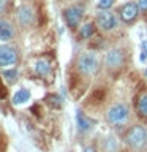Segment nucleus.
<instances>
[{"mask_svg": "<svg viewBox=\"0 0 147 152\" xmlns=\"http://www.w3.org/2000/svg\"><path fill=\"white\" fill-rule=\"evenodd\" d=\"M106 119L111 125H116V127L125 125L128 122V119H130V108H128L125 103L112 104L106 113Z\"/></svg>", "mask_w": 147, "mask_h": 152, "instance_id": "nucleus-1", "label": "nucleus"}, {"mask_svg": "<svg viewBox=\"0 0 147 152\" xmlns=\"http://www.w3.org/2000/svg\"><path fill=\"white\" fill-rule=\"evenodd\" d=\"M127 144L136 151H142L147 146V130L142 125H135L127 132L125 135Z\"/></svg>", "mask_w": 147, "mask_h": 152, "instance_id": "nucleus-2", "label": "nucleus"}, {"mask_svg": "<svg viewBox=\"0 0 147 152\" xmlns=\"http://www.w3.org/2000/svg\"><path fill=\"white\" fill-rule=\"evenodd\" d=\"M100 68V60L93 52H84L79 56L78 59V70L79 73H82L85 76L95 75Z\"/></svg>", "mask_w": 147, "mask_h": 152, "instance_id": "nucleus-3", "label": "nucleus"}, {"mask_svg": "<svg viewBox=\"0 0 147 152\" xmlns=\"http://www.w3.org/2000/svg\"><path fill=\"white\" fill-rule=\"evenodd\" d=\"M95 21H97V26L104 32H111L117 27V18L111 10H100Z\"/></svg>", "mask_w": 147, "mask_h": 152, "instance_id": "nucleus-4", "label": "nucleus"}, {"mask_svg": "<svg viewBox=\"0 0 147 152\" xmlns=\"http://www.w3.org/2000/svg\"><path fill=\"white\" fill-rule=\"evenodd\" d=\"M84 16V7L82 5H73V7H68L63 11V19L66 22V26L70 28H76L82 21Z\"/></svg>", "mask_w": 147, "mask_h": 152, "instance_id": "nucleus-5", "label": "nucleus"}, {"mask_svg": "<svg viewBox=\"0 0 147 152\" xmlns=\"http://www.w3.org/2000/svg\"><path fill=\"white\" fill-rule=\"evenodd\" d=\"M125 62V54L120 48H112L104 56V64L109 70H119Z\"/></svg>", "mask_w": 147, "mask_h": 152, "instance_id": "nucleus-6", "label": "nucleus"}, {"mask_svg": "<svg viewBox=\"0 0 147 152\" xmlns=\"http://www.w3.org/2000/svg\"><path fill=\"white\" fill-rule=\"evenodd\" d=\"M17 62V52L11 46L0 45V68H8Z\"/></svg>", "mask_w": 147, "mask_h": 152, "instance_id": "nucleus-7", "label": "nucleus"}, {"mask_svg": "<svg viewBox=\"0 0 147 152\" xmlns=\"http://www.w3.org/2000/svg\"><path fill=\"white\" fill-rule=\"evenodd\" d=\"M139 11H141V10H139V7H138L136 2H128V3H125V5L120 8L119 16H120V19H122L123 22L130 24V22H133V21L138 18Z\"/></svg>", "mask_w": 147, "mask_h": 152, "instance_id": "nucleus-8", "label": "nucleus"}, {"mask_svg": "<svg viewBox=\"0 0 147 152\" xmlns=\"http://www.w3.org/2000/svg\"><path fill=\"white\" fill-rule=\"evenodd\" d=\"M33 18H35V14H33V10L28 5H24L17 10V21L22 26H30L33 22Z\"/></svg>", "mask_w": 147, "mask_h": 152, "instance_id": "nucleus-9", "label": "nucleus"}, {"mask_svg": "<svg viewBox=\"0 0 147 152\" xmlns=\"http://www.w3.org/2000/svg\"><path fill=\"white\" fill-rule=\"evenodd\" d=\"M14 37V28L11 26V22L0 19V43H7L9 40H13Z\"/></svg>", "mask_w": 147, "mask_h": 152, "instance_id": "nucleus-10", "label": "nucleus"}, {"mask_svg": "<svg viewBox=\"0 0 147 152\" xmlns=\"http://www.w3.org/2000/svg\"><path fill=\"white\" fill-rule=\"evenodd\" d=\"M32 97V94H30V90H28L27 87H21V89H17L16 92H14L13 95V104L14 106H19V104H24V103H27L28 100H30Z\"/></svg>", "mask_w": 147, "mask_h": 152, "instance_id": "nucleus-11", "label": "nucleus"}, {"mask_svg": "<svg viewBox=\"0 0 147 152\" xmlns=\"http://www.w3.org/2000/svg\"><path fill=\"white\" fill-rule=\"evenodd\" d=\"M76 124H78L79 132H89L90 128H92V125H93V122L90 121L89 117H85V114L82 111L76 113Z\"/></svg>", "mask_w": 147, "mask_h": 152, "instance_id": "nucleus-12", "label": "nucleus"}, {"mask_svg": "<svg viewBox=\"0 0 147 152\" xmlns=\"http://www.w3.org/2000/svg\"><path fill=\"white\" fill-rule=\"evenodd\" d=\"M35 71H36V75H40V76H47L51 73V64L44 59H38L35 62Z\"/></svg>", "mask_w": 147, "mask_h": 152, "instance_id": "nucleus-13", "label": "nucleus"}, {"mask_svg": "<svg viewBox=\"0 0 147 152\" xmlns=\"http://www.w3.org/2000/svg\"><path fill=\"white\" fill-rule=\"evenodd\" d=\"M103 149L104 152H117L119 151V141L114 135H109L108 138H104L103 141Z\"/></svg>", "mask_w": 147, "mask_h": 152, "instance_id": "nucleus-14", "label": "nucleus"}, {"mask_svg": "<svg viewBox=\"0 0 147 152\" xmlns=\"http://www.w3.org/2000/svg\"><path fill=\"white\" fill-rule=\"evenodd\" d=\"M93 33H95V24H92V22H85L79 27V37L82 38V40L92 38Z\"/></svg>", "mask_w": 147, "mask_h": 152, "instance_id": "nucleus-15", "label": "nucleus"}, {"mask_svg": "<svg viewBox=\"0 0 147 152\" xmlns=\"http://www.w3.org/2000/svg\"><path fill=\"white\" fill-rule=\"evenodd\" d=\"M17 70L16 68H9V70H5L3 73H2V76H3V79L7 81V83H9V84H13V83H16V79H17Z\"/></svg>", "mask_w": 147, "mask_h": 152, "instance_id": "nucleus-16", "label": "nucleus"}, {"mask_svg": "<svg viewBox=\"0 0 147 152\" xmlns=\"http://www.w3.org/2000/svg\"><path fill=\"white\" fill-rule=\"evenodd\" d=\"M138 109H139V113L142 114V116L147 117V94L141 95L139 102H138Z\"/></svg>", "mask_w": 147, "mask_h": 152, "instance_id": "nucleus-17", "label": "nucleus"}, {"mask_svg": "<svg viewBox=\"0 0 147 152\" xmlns=\"http://www.w3.org/2000/svg\"><path fill=\"white\" fill-rule=\"evenodd\" d=\"M114 5V0H98V10H109Z\"/></svg>", "mask_w": 147, "mask_h": 152, "instance_id": "nucleus-18", "label": "nucleus"}, {"mask_svg": "<svg viewBox=\"0 0 147 152\" xmlns=\"http://www.w3.org/2000/svg\"><path fill=\"white\" fill-rule=\"evenodd\" d=\"M139 60L141 62H146L147 60V40H144L141 43V56H139Z\"/></svg>", "mask_w": 147, "mask_h": 152, "instance_id": "nucleus-19", "label": "nucleus"}, {"mask_svg": "<svg viewBox=\"0 0 147 152\" xmlns=\"http://www.w3.org/2000/svg\"><path fill=\"white\" fill-rule=\"evenodd\" d=\"M7 95H8V90H7V87H5L2 78H0V100H3L5 97H7Z\"/></svg>", "mask_w": 147, "mask_h": 152, "instance_id": "nucleus-20", "label": "nucleus"}, {"mask_svg": "<svg viewBox=\"0 0 147 152\" xmlns=\"http://www.w3.org/2000/svg\"><path fill=\"white\" fill-rule=\"evenodd\" d=\"M136 3L141 11H147V0H136Z\"/></svg>", "mask_w": 147, "mask_h": 152, "instance_id": "nucleus-21", "label": "nucleus"}, {"mask_svg": "<svg viewBox=\"0 0 147 152\" xmlns=\"http://www.w3.org/2000/svg\"><path fill=\"white\" fill-rule=\"evenodd\" d=\"M5 151H7V138L2 135L0 136V152H5Z\"/></svg>", "mask_w": 147, "mask_h": 152, "instance_id": "nucleus-22", "label": "nucleus"}, {"mask_svg": "<svg viewBox=\"0 0 147 152\" xmlns=\"http://www.w3.org/2000/svg\"><path fill=\"white\" fill-rule=\"evenodd\" d=\"M7 3H8V0H0V13L7 8Z\"/></svg>", "mask_w": 147, "mask_h": 152, "instance_id": "nucleus-23", "label": "nucleus"}, {"mask_svg": "<svg viewBox=\"0 0 147 152\" xmlns=\"http://www.w3.org/2000/svg\"><path fill=\"white\" fill-rule=\"evenodd\" d=\"M84 152H97V151H95V147L87 146V147H84Z\"/></svg>", "mask_w": 147, "mask_h": 152, "instance_id": "nucleus-24", "label": "nucleus"}, {"mask_svg": "<svg viewBox=\"0 0 147 152\" xmlns=\"http://www.w3.org/2000/svg\"><path fill=\"white\" fill-rule=\"evenodd\" d=\"M144 73H146V78H147V70H146V71H144Z\"/></svg>", "mask_w": 147, "mask_h": 152, "instance_id": "nucleus-25", "label": "nucleus"}]
</instances>
